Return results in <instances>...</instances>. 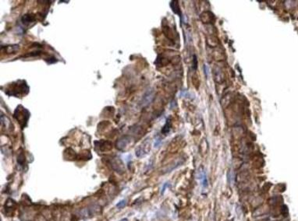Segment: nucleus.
<instances>
[{"label": "nucleus", "instance_id": "obj_1", "mask_svg": "<svg viewBox=\"0 0 298 221\" xmlns=\"http://www.w3.org/2000/svg\"><path fill=\"white\" fill-rule=\"evenodd\" d=\"M10 96L21 97L25 96L29 92V87L24 80H18L9 85L5 91Z\"/></svg>", "mask_w": 298, "mask_h": 221}, {"label": "nucleus", "instance_id": "obj_2", "mask_svg": "<svg viewBox=\"0 0 298 221\" xmlns=\"http://www.w3.org/2000/svg\"><path fill=\"white\" fill-rule=\"evenodd\" d=\"M13 116L16 118V120L19 122L21 128L24 129L28 124V119L30 118V112H28V109L24 108L23 106L19 105L16 108Z\"/></svg>", "mask_w": 298, "mask_h": 221}, {"label": "nucleus", "instance_id": "obj_3", "mask_svg": "<svg viewBox=\"0 0 298 221\" xmlns=\"http://www.w3.org/2000/svg\"><path fill=\"white\" fill-rule=\"evenodd\" d=\"M151 141L149 139H147L145 142L136 149L135 154L138 157H145L151 150Z\"/></svg>", "mask_w": 298, "mask_h": 221}, {"label": "nucleus", "instance_id": "obj_4", "mask_svg": "<svg viewBox=\"0 0 298 221\" xmlns=\"http://www.w3.org/2000/svg\"><path fill=\"white\" fill-rule=\"evenodd\" d=\"M110 165L111 167L115 171L120 173V174H122L124 172L125 169H124V164L123 163V161L121 160V159L120 158H117V157H114V158H112L110 159Z\"/></svg>", "mask_w": 298, "mask_h": 221}, {"label": "nucleus", "instance_id": "obj_5", "mask_svg": "<svg viewBox=\"0 0 298 221\" xmlns=\"http://www.w3.org/2000/svg\"><path fill=\"white\" fill-rule=\"evenodd\" d=\"M130 142H131V137L128 136H122L118 139L115 146L119 150L123 151L127 148L128 146L130 145Z\"/></svg>", "mask_w": 298, "mask_h": 221}, {"label": "nucleus", "instance_id": "obj_6", "mask_svg": "<svg viewBox=\"0 0 298 221\" xmlns=\"http://www.w3.org/2000/svg\"><path fill=\"white\" fill-rule=\"evenodd\" d=\"M95 145L101 152H108L113 148V143L110 141H106V140L95 142Z\"/></svg>", "mask_w": 298, "mask_h": 221}, {"label": "nucleus", "instance_id": "obj_7", "mask_svg": "<svg viewBox=\"0 0 298 221\" xmlns=\"http://www.w3.org/2000/svg\"><path fill=\"white\" fill-rule=\"evenodd\" d=\"M16 207H17V202H16L13 199H8L6 202L5 205H4V208L6 209V214L7 213L9 210H15Z\"/></svg>", "mask_w": 298, "mask_h": 221}, {"label": "nucleus", "instance_id": "obj_8", "mask_svg": "<svg viewBox=\"0 0 298 221\" xmlns=\"http://www.w3.org/2000/svg\"><path fill=\"white\" fill-rule=\"evenodd\" d=\"M66 155H67L66 159H67L68 160H74L77 158V155L76 154L75 151L71 148H68L64 151V156Z\"/></svg>", "mask_w": 298, "mask_h": 221}, {"label": "nucleus", "instance_id": "obj_9", "mask_svg": "<svg viewBox=\"0 0 298 221\" xmlns=\"http://www.w3.org/2000/svg\"><path fill=\"white\" fill-rule=\"evenodd\" d=\"M35 20V16L32 15V14H26V15L23 16L22 19H21V21L24 25H28L30 24V23H33Z\"/></svg>", "mask_w": 298, "mask_h": 221}, {"label": "nucleus", "instance_id": "obj_10", "mask_svg": "<svg viewBox=\"0 0 298 221\" xmlns=\"http://www.w3.org/2000/svg\"><path fill=\"white\" fill-rule=\"evenodd\" d=\"M199 179L201 181L202 185L204 187L208 186V179H207V175H206L205 171L204 170H201V171L199 172Z\"/></svg>", "mask_w": 298, "mask_h": 221}, {"label": "nucleus", "instance_id": "obj_11", "mask_svg": "<svg viewBox=\"0 0 298 221\" xmlns=\"http://www.w3.org/2000/svg\"><path fill=\"white\" fill-rule=\"evenodd\" d=\"M25 162H26V158H25V156H24V152L23 151L20 152L17 156L18 165L20 167H24V165H25Z\"/></svg>", "mask_w": 298, "mask_h": 221}, {"label": "nucleus", "instance_id": "obj_12", "mask_svg": "<svg viewBox=\"0 0 298 221\" xmlns=\"http://www.w3.org/2000/svg\"><path fill=\"white\" fill-rule=\"evenodd\" d=\"M171 125H172V123H171V118H169L166 120L165 125L163 126L162 130V132L163 134H167L169 132V130L171 129Z\"/></svg>", "mask_w": 298, "mask_h": 221}, {"label": "nucleus", "instance_id": "obj_13", "mask_svg": "<svg viewBox=\"0 0 298 221\" xmlns=\"http://www.w3.org/2000/svg\"><path fill=\"white\" fill-rule=\"evenodd\" d=\"M153 99V94H147L144 97V98H143V101H144V102H145V104H144V105H148L149 103H150L151 101H152Z\"/></svg>", "mask_w": 298, "mask_h": 221}, {"label": "nucleus", "instance_id": "obj_14", "mask_svg": "<svg viewBox=\"0 0 298 221\" xmlns=\"http://www.w3.org/2000/svg\"><path fill=\"white\" fill-rule=\"evenodd\" d=\"M177 2L176 1H173L171 3V7L173 9V11L175 13H177V14H180V8L178 6V4H176Z\"/></svg>", "mask_w": 298, "mask_h": 221}, {"label": "nucleus", "instance_id": "obj_15", "mask_svg": "<svg viewBox=\"0 0 298 221\" xmlns=\"http://www.w3.org/2000/svg\"><path fill=\"white\" fill-rule=\"evenodd\" d=\"M126 206H127V201H126L125 199L121 200V201H120L117 204H116V207L119 208V209H123V208H124Z\"/></svg>", "mask_w": 298, "mask_h": 221}, {"label": "nucleus", "instance_id": "obj_16", "mask_svg": "<svg viewBox=\"0 0 298 221\" xmlns=\"http://www.w3.org/2000/svg\"><path fill=\"white\" fill-rule=\"evenodd\" d=\"M35 221H47L46 220V219L43 216H41V215H38L36 218H35Z\"/></svg>", "mask_w": 298, "mask_h": 221}, {"label": "nucleus", "instance_id": "obj_17", "mask_svg": "<svg viewBox=\"0 0 298 221\" xmlns=\"http://www.w3.org/2000/svg\"><path fill=\"white\" fill-rule=\"evenodd\" d=\"M197 68V59H196V56H194V69L195 70Z\"/></svg>", "mask_w": 298, "mask_h": 221}, {"label": "nucleus", "instance_id": "obj_18", "mask_svg": "<svg viewBox=\"0 0 298 221\" xmlns=\"http://www.w3.org/2000/svg\"><path fill=\"white\" fill-rule=\"evenodd\" d=\"M204 70H205V71L206 76H208V68H207V65H205V67H204Z\"/></svg>", "mask_w": 298, "mask_h": 221}, {"label": "nucleus", "instance_id": "obj_19", "mask_svg": "<svg viewBox=\"0 0 298 221\" xmlns=\"http://www.w3.org/2000/svg\"><path fill=\"white\" fill-rule=\"evenodd\" d=\"M169 186V184H167V183H165V185H164V187H163V189H162V192H164L165 191V189H166V187H168Z\"/></svg>", "mask_w": 298, "mask_h": 221}, {"label": "nucleus", "instance_id": "obj_20", "mask_svg": "<svg viewBox=\"0 0 298 221\" xmlns=\"http://www.w3.org/2000/svg\"><path fill=\"white\" fill-rule=\"evenodd\" d=\"M120 221H128V220H127V219L124 218V219H122V220H120Z\"/></svg>", "mask_w": 298, "mask_h": 221}]
</instances>
